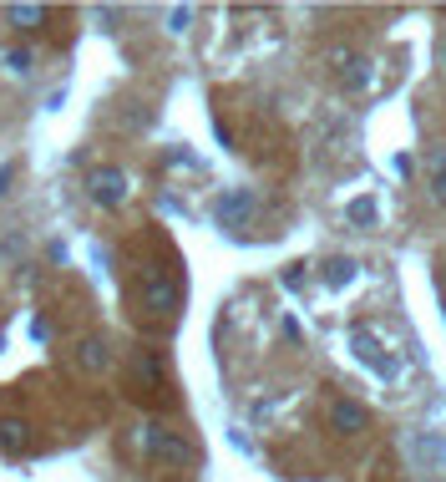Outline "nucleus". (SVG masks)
Instances as JSON below:
<instances>
[{"label":"nucleus","instance_id":"nucleus-1","mask_svg":"<svg viewBox=\"0 0 446 482\" xmlns=\"http://www.w3.org/2000/svg\"><path fill=\"white\" fill-rule=\"evenodd\" d=\"M138 447L153 468H167V472H188L193 462H198V447H193L188 437H178V431L157 427V421H142L138 427Z\"/></svg>","mask_w":446,"mask_h":482},{"label":"nucleus","instance_id":"nucleus-2","mask_svg":"<svg viewBox=\"0 0 446 482\" xmlns=\"http://www.w3.org/2000/svg\"><path fill=\"white\" fill-rule=\"evenodd\" d=\"M87 198L97 203V208H122V203H128V173L112 168V163L91 168L87 173Z\"/></svg>","mask_w":446,"mask_h":482},{"label":"nucleus","instance_id":"nucleus-3","mask_svg":"<svg viewBox=\"0 0 446 482\" xmlns=\"http://www.w3.org/2000/svg\"><path fill=\"white\" fill-rule=\"evenodd\" d=\"M142 304H147L153 315H178V284H173L163 269H147V275H142Z\"/></svg>","mask_w":446,"mask_h":482},{"label":"nucleus","instance_id":"nucleus-4","mask_svg":"<svg viewBox=\"0 0 446 482\" xmlns=\"http://www.w3.org/2000/svg\"><path fill=\"white\" fill-rule=\"evenodd\" d=\"M325 421H330V431H340V437H360V431L370 427V411L360 401H350V396H335V401L325 406Z\"/></svg>","mask_w":446,"mask_h":482},{"label":"nucleus","instance_id":"nucleus-5","mask_svg":"<svg viewBox=\"0 0 446 482\" xmlns=\"http://www.w3.org/2000/svg\"><path fill=\"white\" fill-rule=\"evenodd\" d=\"M71 361H77L87 376H107V371H112V345H107L102 335H81V341L71 345Z\"/></svg>","mask_w":446,"mask_h":482},{"label":"nucleus","instance_id":"nucleus-6","mask_svg":"<svg viewBox=\"0 0 446 482\" xmlns=\"http://www.w3.org/2000/svg\"><path fill=\"white\" fill-rule=\"evenodd\" d=\"M0 452H5V457H26L31 452V421L0 417Z\"/></svg>","mask_w":446,"mask_h":482},{"label":"nucleus","instance_id":"nucleus-7","mask_svg":"<svg viewBox=\"0 0 446 482\" xmlns=\"http://www.w3.org/2000/svg\"><path fill=\"white\" fill-rule=\"evenodd\" d=\"M249 214H254V198H249V188L223 193V198H218V224H223V228H239Z\"/></svg>","mask_w":446,"mask_h":482},{"label":"nucleus","instance_id":"nucleus-8","mask_svg":"<svg viewBox=\"0 0 446 482\" xmlns=\"http://www.w3.org/2000/svg\"><path fill=\"white\" fill-rule=\"evenodd\" d=\"M132 381H138V386H153V391H163V361H157L153 351H138V355H132Z\"/></svg>","mask_w":446,"mask_h":482},{"label":"nucleus","instance_id":"nucleus-9","mask_svg":"<svg viewBox=\"0 0 446 482\" xmlns=\"http://www.w3.org/2000/svg\"><path fill=\"white\" fill-rule=\"evenodd\" d=\"M426 183H432V198L446 208V148H432V158H426Z\"/></svg>","mask_w":446,"mask_h":482},{"label":"nucleus","instance_id":"nucleus-10","mask_svg":"<svg viewBox=\"0 0 446 482\" xmlns=\"http://www.w3.org/2000/svg\"><path fill=\"white\" fill-rule=\"evenodd\" d=\"M5 21H11L15 31H36V25L46 21V5H5Z\"/></svg>","mask_w":446,"mask_h":482},{"label":"nucleus","instance_id":"nucleus-11","mask_svg":"<svg viewBox=\"0 0 446 482\" xmlns=\"http://www.w3.org/2000/svg\"><path fill=\"white\" fill-rule=\"evenodd\" d=\"M370 218H375V203H370V198L350 203V224H370Z\"/></svg>","mask_w":446,"mask_h":482},{"label":"nucleus","instance_id":"nucleus-12","mask_svg":"<svg viewBox=\"0 0 446 482\" xmlns=\"http://www.w3.org/2000/svg\"><path fill=\"white\" fill-rule=\"evenodd\" d=\"M350 269H356L350 259H335V265H330V275H325V279H330V284H345V279H350Z\"/></svg>","mask_w":446,"mask_h":482},{"label":"nucleus","instance_id":"nucleus-13","mask_svg":"<svg viewBox=\"0 0 446 482\" xmlns=\"http://www.w3.org/2000/svg\"><path fill=\"white\" fill-rule=\"evenodd\" d=\"M5 62H11V72H31V66H36V62H31V51H11Z\"/></svg>","mask_w":446,"mask_h":482},{"label":"nucleus","instance_id":"nucleus-14","mask_svg":"<svg viewBox=\"0 0 446 482\" xmlns=\"http://www.w3.org/2000/svg\"><path fill=\"white\" fill-rule=\"evenodd\" d=\"M11 188V168H0V193Z\"/></svg>","mask_w":446,"mask_h":482},{"label":"nucleus","instance_id":"nucleus-15","mask_svg":"<svg viewBox=\"0 0 446 482\" xmlns=\"http://www.w3.org/2000/svg\"><path fill=\"white\" fill-rule=\"evenodd\" d=\"M441 62H446V46H441Z\"/></svg>","mask_w":446,"mask_h":482},{"label":"nucleus","instance_id":"nucleus-16","mask_svg":"<svg viewBox=\"0 0 446 482\" xmlns=\"http://www.w3.org/2000/svg\"><path fill=\"white\" fill-rule=\"evenodd\" d=\"M441 457H446V442H441Z\"/></svg>","mask_w":446,"mask_h":482},{"label":"nucleus","instance_id":"nucleus-17","mask_svg":"<svg viewBox=\"0 0 446 482\" xmlns=\"http://www.w3.org/2000/svg\"><path fill=\"white\" fill-rule=\"evenodd\" d=\"M0 351H5V341H0Z\"/></svg>","mask_w":446,"mask_h":482}]
</instances>
